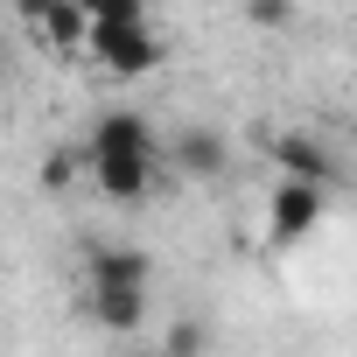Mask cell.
I'll return each mask as SVG.
<instances>
[{
	"mask_svg": "<svg viewBox=\"0 0 357 357\" xmlns=\"http://www.w3.org/2000/svg\"><path fill=\"white\" fill-rule=\"evenodd\" d=\"M84 56L112 77H147L161 63V36L147 22V0H112L84 22Z\"/></svg>",
	"mask_w": 357,
	"mask_h": 357,
	"instance_id": "obj_1",
	"label": "cell"
},
{
	"mask_svg": "<svg viewBox=\"0 0 357 357\" xmlns=\"http://www.w3.org/2000/svg\"><path fill=\"white\" fill-rule=\"evenodd\" d=\"M322 218H329V190L322 183H294V175H280V183L266 190V245L273 252H287L308 231H322Z\"/></svg>",
	"mask_w": 357,
	"mask_h": 357,
	"instance_id": "obj_2",
	"label": "cell"
},
{
	"mask_svg": "<svg viewBox=\"0 0 357 357\" xmlns=\"http://www.w3.org/2000/svg\"><path fill=\"white\" fill-rule=\"evenodd\" d=\"M112 154H161V140L140 112L119 105V112H98L91 133H84V161H112Z\"/></svg>",
	"mask_w": 357,
	"mask_h": 357,
	"instance_id": "obj_3",
	"label": "cell"
},
{
	"mask_svg": "<svg viewBox=\"0 0 357 357\" xmlns=\"http://www.w3.org/2000/svg\"><path fill=\"white\" fill-rule=\"evenodd\" d=\"M154 161L161 154H112V161H91V190L105 204H140L154 190Z\"/></svg>",
	"mask_w": 357,
	"mask_h": 357,
	"instance_id": "obj_4",
	"label": "cell"
},
{
	"mask_svg": "<svg viewBox=\"0 0 357 357\" xmlns=\"http://www.w3.org/2000/svg\"><path fill=\"white\" fill-rule=\"evenodd\" d=\"M84 315L112 336H133L147 322V287H84Z\"/></svg>",
	"mask_w": 357,
	"mask_h": 357,
	"instance_id": "obj_5",
	"label": "cell"
},
{
	"mask_svg": "<svg viewBox=\"0 0 357 357\" xmlns=\"http://www.w3.org/2000/svg\"><path fill=\"white\" fill-rule=\"evenodd\" d=\"M273 161H280V175H294V183L336 190V154H329L322 140H308V133H280V140H273Z\"/></svg>",
	"mask_w": 357,
	"mask_h": 357,
	"instance_id": "obj_6",
	"label": "cell"
},
{
	"mask_svg": "<svg viewBox=\"0 0 357 357\" xmlns=\"http://www.w3.org/2000/svg\"><path fill=\"white\" fill-rule=\"evenodd\" d=\"M147 280H154V266L133 245H91V259H84V287H147Z\"/></svg>",
	"mask_w": 357,
	"mask_h": 357,
	"instance_id": "obj_7",
	"label": "cell"
},
{
	"mask_svg": "<svg viewBox=\"0 0 357 357\" xmlns=\"http://www.w3.org/2000/svg\"><path fill=\"white\" fill-rule=\"evenodd\" d=\"M36 36H43L56 56H77V50H84V15L70 8V0H50V8L36 15Z\"/></svg>",
	"mask_w": 357,
	"mask_h": 357,
	"instance_id": "obj_8",
	"label": "cell"
},
{
	"mask_svg": "<svg viewBox=\"0 0 357 357\" xmlns=\"http://www.w3.org/2000/svg\"><path fill=\"white\" fill-rule=\"evenodd\" d=\"M183 147H190V168H211V175L225 168V154H218V140H204V133H190Z\"/></svg>",
	"mask_w": 357,
	"mask_h": 357,
	"instance_id": "obj_9",
	"label": "cell"
},
{
	"mask_svg": "<svg viewBox=\"0 0 357 357\" xmlns=\"http://www.w3.org/2000/svg\"><path fill=\"white\" fill-rule=\"evenodd\" d=\"M245 15H252V22H273V29H280V22H287L294 8H287V0H245Z\"/></svg>",
	"mask_w": 357,
	"mask_h": 357,
	"instance_id": "obj_10",
	"label": "cell"
},
{
	"mask_svg": "<svg viewBox=\"0 0 357 357\" xmlns=\"http://www.w3.org/2000/svg\"><path fill=\"white\" fill-rule=\"evenodd\" d=\"M70 8H77V15H84V22H91V15H98V8H112V0H70Z\"/></svg>",
	"mask_w": 357,
	"mask_h": 357,
	"instance_id": "obj_11",
	"label": "cell"
},
{
	"mask_svg": "<svg viewBox=\"0 0 357 357\" xmlns=\"http://www.w3.org/2000/svg\"><path fill=\"white\" fill-rule=\"evenodd\" d=\"M119 357H161V350H119Z\"/></svg>",
	"mask_w": 357,
	"mask_h": 357,
	"instance_id": "obj_12",
	"label": "cell"
}]
</instances>
